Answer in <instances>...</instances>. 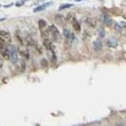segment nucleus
Returning a JSON list of instances; mask_svg holds the SVG:
<instances>
[{
  "label": "nucleus",
  "mask_w": 126,
  "mask_h": 126,
  "mask_svg": "<svg viewBox=\"0 0 126 126\" xmlns=\"http://www.w3.org/2000/svg\"><path fill=\"white\" fill-rule=\"evenodd\" d=\"M54 20H55V22L57 23V25H59V26H65L66 22H67L66 18L64 17V16L60 15V14H57V15L55 16V18H54Z\"/></svg>",
  "instance_id": "obj_4"
},
{
  "label": "nucleus",
  "mask_w": 126,
  "mask_h": 126,
  "mask_svg": "<svg viewBox=\"0 0 126 126\" xmlns=\"http://www.w3.org/2000/svg\"><path fill=\"white\" fill-rule=\"evenodd\" d=\"M75 19H76V18H75V14H74V13H69V14L67 15V17H66V20H67L68 22H73V20H74Z\"/></svg>",
  "instance_id": "obj_15"
},
{
  "label": "nucleus",
  "mask_w": 126,
  "mask_h": 126,
  "mask_svg": "<svg viewBox=\"0 0 126 126\" xmlns=\"http://www.w3.org/2000/svg\"><path fill=\"white\" fill-rule=\"evenodd\" d=\"M38 25H39V28H40V30L43 31V30H45L46 27H47V22H46V20H40L38 21Z\"/></svg>",
  "instance_id": "obj_13"
},
{
  "label": "nucleus",
  "mask_w": 126,
  "mask_h": 126,
  "mask_svg": "<svg viewBox=\"0 0 126 126\" xmlns=\"http://www.w3.org/2000/svg\"><path fill=\"white\" fill-rule=\"evenodd\" d=\"M8 48V51H9V53H10V60L13 64H17V62L19 61V55H18V51H17V49L14 45H9L7 46Z\"/></svg>",
  "instance_id": "obj_2"
},
{
  "label": "nucleus",
  "mask_w": 126,
  "mask_h": 126,
  "mask_svg": "<svg viewBox=\"0 0 126 126\" xmlns=\"http://www.w3.org/2000/svg\"><path fill=\"white\" fill-rule=\"evenodd\" d=\"M41 36L44 40H50V33H49V30L48 29H45L43 31H41Z\"/></svg>",
  "instance_id": "obj_12"
},
{
  "label": "nucleus",
  "mask_w": 126,
  "mask_h": 126,
  "mask_svg": "<svg viewBox=\"0 0 126 126\" xmlns=\"http://www.w3.org/2000/svg\"><path fill=\"white\" fill-rule=\"evenodd\" d=\"M83 38L84 41H87V40H89V39H90V33L88 32L87 30H84V31H83Z\"/></svg>",
  "instance_id": "obj_17"
},
{
  "label": "nucleus",
  "mask_w": 126,
  "mask_h": 126,
  "mask_svg": "<svg viewBox=\"0 0 126 126\" xmlns=\"http://www.w3.org/2000/svg\"><path fill=\"white\" fill-rule=\"evenodd\" d=\"M102 20H103L104 24H105L106 26H109V27H111V26L113 25V23H114L113 20L110 18V17H108V16H106V15L103 16V19H102Z\"/></svg>",
  "instance_id": "obj_10"
},
{
  "label": "nucleus",
  "mask_w": 126,
  "mask_h": 126,
  "mask_svg": "<svg viewBox=\"0 0 126 126\" xmlns=\"http://www.w3.org/2000/svg\"><path fill=\"white\" fill-rule=\"evenodd\" d=\"M51 4V2H47V3H44V4L40 5V6H38V7L34 8L33 12H34V13H39V12H42V11H44V10L46 9L47 7H49Z\"/></svg>",
  "instance_id": "obj_7"
},
{
  "label": "nucleus",
  "mask_w": 126,
  "mask_h": 126,
  "mask_svg": "<svg viewBox=\"0 0 126 126\" xmlns=\"http://www.w3.org/2000/svg\"><path fill=\"white\" fill-rule=\"evenodd\" d=\"M43 44H44V47H45V48L48 50V51H51V52L54 51V46L52 45V43H51V40H44Z\"/></svg>",
  "instance_id": "obj_6"
},
{
  "label": "nucleus",
  "mask_w": 126,
  "mask_h": 126,
  "mask_svg": "<svg viewBox=\"0 0 126 126\" xmlns=\"http://www.w3.org/2000/svg\"><path fill=\"white\" fill-rule=\"evenodd\" d=\"M119 24L121 25V27H122V28H126V22H123V21H121V22L119 23Z\"/></svg>",
  "instance_id": "obj_23"
},
{
  "label": "nucleus",
  "mask_w": 126,
  "mask_h": 126,
  "mask_svg": "<svg viewBox=\"0 0 126 126\" xmlns=\"http://www.w3.org/2000/svg\"><path fill=\"white\" fill-rule=\"evenodd\" d=\"M48 30L50 33V38L53 42H61V34L55 25H50Z\"/></svg>",
  "instance_id": "obj_1"
},
{
  "label": "nucleus",
  "mask_w": 126,
  "mask_h": 126,
  "mask_svg": "<svg viewBox=\"0 0 126 126\" xmlns=\"http://www.w3.org/2000/svg\"><path fill=\"white\" fill-rule=\"evenodd\" d=\"M2 66H3V61H2L1 59H0V69L2 68Z\"/></svg>",
  "instance_id": "obj_24"
},
{
  "label": "nucleus",
  "mask_w": 126,
  "mask_h": 126,
  "mask_svg": "<svg viewBox=\"0 0 126 126\" xmlns=\"http://www.w3.org/2000/svg\"><path fill=\"white\" fill-rule=\"evenodd\" d=\"M41 63H42V65H43L44 67H47V66H48V63H47V60H46V59H43Z\"/></svg>",
  "instance_id": "obj_22"
},
{
  "label": "nucleus",
  "mask_w": 126,
  "mask_h": 126,
  "mask_svg": "<svg viewBox=\"0 0 126 126\" xmlns=\"http://www.w3.org/2000/svg\"><path fill=\"white\" fill-rule=\"evenodd\" d=\"M24 1H25V0H22V1H20V2H18V3H16V6H17V7L22 6V5H23V3H24Z\"/></svg>",
  "instance_id": "obj_21"
},
{
  "label": "nucleus",
  "mask_w": 126,
  "mask_h": 126,
  "mask_svg": "<svg viewBox=\"0 0 126 126\" xmlns=\"http://www.w3.org/2000/svg\"><path fill=\"white\" fill-rule=\"evenodd\" d=\"M0 54H1L3 59H6V60L10 59V53H9V51H8L7 47H5V48L2 49V50H0Z\"/></svg>",
  "instance_id": "obj_8"
},
{
  "label": "nucleus",
  "mask_w": 126,
  "mask_h": 126,
  "mask_svg": "<svg viewBox=\"0 0 126 126\" xmlns=\"http://www.w3.org/2000/svg\"><path fill=\"white\" fill-rule=\"evenodd\" d=\"M93 47L95 51H101L102 50V43L100 41H95L93 43Z\"/></svg>",
  "instance_id": "obj_14"
},
{
  "label": "nucleus",
  "mask_w": 126,
  "mask_h": 126,
  "mask_svg": "<svg viewBox=\"0 0 126 126\" xmlns=\"http://www.w3.org/2000/svg\"><path fill=\"white\" fill-rule=\"evenodd\" d=\"M76 1H83V0H76Z\"/></svg>",
  "instance_id": "obj_27"
},
{
  "label": "nucleus",
  "mask_w": 126,
  "mask_h": 126,
  "mask_svg": "<svg viewBox=\"0 0 126 126\" xmlns=\"http://www.w3.org/2000/svg\"><path fill=\"white\" fill-rule=\"evenodd\" d=\"M115 126H124V125H123V124H116Z\"/></svg>",
  "instance_id": "obj_26"
},
{
  "label": "nucleus",
  "mask_w": 126,
  "mask_h": 126,
  "mask_svg": "<svg viewBox=\"0 0 126 126\" xmlns=\"http://www.w3.org/2000/svg\"><path fill=\"white\" fill-rule=\"evenodd\" d=\"M98 34H99V36H100L101 38H103V37L105 36V31H104V29H103V28H100V29L98 30Z\"/></svg>",
  "instance_id": "obj_19"
},
{
  "label": "nucleus",
  "mask_w": 126,
  "mask_h": 126,
  "mask_svg": "<svg viewBox=\"0 0 126 126\" xmlns=\"http://www.w3.org/2000/svg\"><path fill=\"white\" fill-rule=\"evenodd\" d=\"M106 44L108 47H110V48H116L117 47V41L115 40L114 38H109L108 40L106 41Z\"/></svg>",
  "instance_id": "obj_9"
},
{
  "label": "nucleus",
  "mask_w": 126,
  "mask_h": 126,
  "mask_svg": "<svg viewBox=\"0 0 126 126\" xmlns=\"http://www.w3.org/2000/svg\"><path fill=\"white\" fill-rule=\"evenodd\" d=\"M16 38H17V40L20 42V45H23V41H22V39H21V37L18 34V32H16Z\"/></svg>",
  "instance_id": "obj_20"
},
{
  "label": "nucleus",
  "mask_w": 126,
  "mask_h": 126,
  "mask_svg": "<svg viewBox=\"0 0 126 126\" xmlns=\"http://www.w3.org/2000/svg\"><path fill=\"white\" fill-rule=\"evenodd\" d=\"M122 18L126 20V13H123V14H122Z\"/></svg>",
  "instance_id": "obj_25"
},
{
  "label": "nucleus",
  "mask_w": 126,
  "mask_h": 126,
  "mask_svg": "<svg viewBox=\"0 0 126 126\" xmlns=\"http://www.w3.org/2000/svg\"><path fill=\"white\" fill-rule=\"evenodd\" d=\"M114 28L117 31V32H121V31H122V27H121V25L119 24V23L114 22Z\"/></svg>",
  "instance_id": "obj_18"
},
{
  "label": "nucleus",
  "mask_w": 126,
  "mask_h": 126,
  "mask_svg": "<svg viewBox=\"0 0 126 126\" xmlns=\"http://www.w3.org/2000/svg\"><path fill=\"white\" fill-rule=\"evenodd\" d=\"M72 25H73V28L77 31V32H81V24H80V22L78 21L77 19H75L72 22Z\"/></svg>",
  "instance_id": "obj_11"
},
{
  "label": "nucleus",
  "mask_w": 126,
  "mask_h": 126,
  "mask_svg": "<svg viewBox=\"0 0 126 126\" xmlns=\"http://www.w3.org/2000/svg\"><path fill=\"white\" fill-rule=\"evenodd\" d=\"M84 22H85V24L87 26L92 27V28L96 27V25H97V20L94 18H85L84 19Z\"/></svg>",
  "instance_id": "obj_5"
},
{
  "label": "nucleus",
  "mask_w": 126,
  "mask_h": 126,
  "mask_svg": "<svg viewBox=\"0 0 126 126\" xmlns=\"http://www.w3.org/2000/svg\"><path fill=\"white\" fill-rule=\"evenodd\" d=\"M73 6V4H62L59 6L58 8V10L59 11H63V10H65V9H68V8H71Z\"/></svg>",
  "instance_id": "obj_16"
},
{
  "label": "nucleus",
  "mask_w": 126,
  "mask_h": 126,
  "mask_svg": "<svg viewBox=\"0 0 126 126\" xmlns=\"http://www.w3.org/2000/svg\"><path fill=\"white\" fill-rule=\"evenodd\" d=\"M0 39H1L3 42H5L6 44H10L11 41H12L11 34L6 30H1L0 31Z\"/></svg>",
  "instance_id": "obj_3"
}]
</instances>
